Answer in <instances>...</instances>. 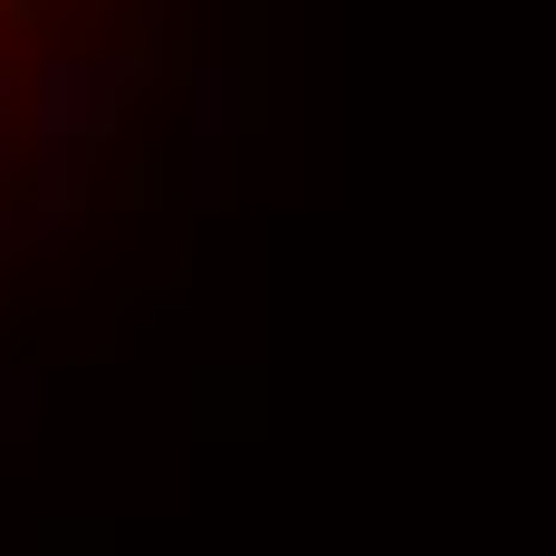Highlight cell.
<instances>
[{"label":"cell","mask_w":556,"mask_h":556,"mask_svg":"<svg viewBox=\"0 0 556 556\" xmlns=\"http://www.w3.org/2000/svg\"><path fill=\"white\" fill-rule=\"evenodd\" d=\"M135 20V0H0V173L49 125L67 87L97 77V39Z\"/></svg>","instance_id":"6da1fadb"}]
</instances>
